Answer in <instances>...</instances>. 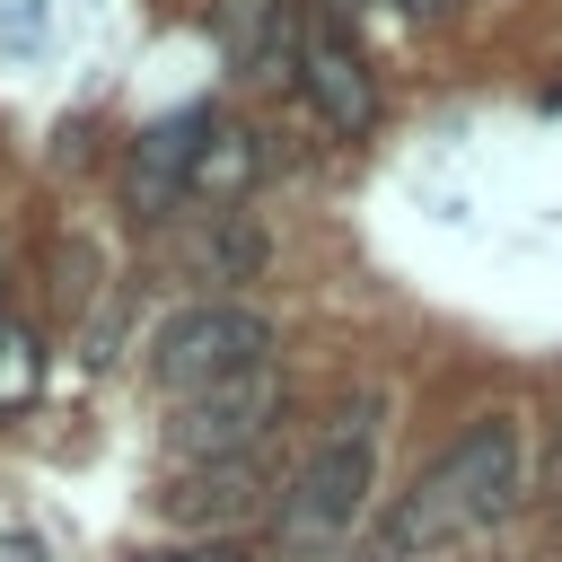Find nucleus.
<instances>
[{"label": "nucleus", "mask_w": 562, "mask_h": 562, "mask_svg": "<svg viewBox=\"0 0 562 562\" xmlns=\"http://www.w3.org/2000/svg\"><path fill=\"white\" fill-rule=\"evenodd\" d=\"M404 9H413V18H448L457 0H404Z\"/></svg>", "instance_id": "obj_15"}, {"label": "nucleus", "mask_w": 562, "mask_h": 562, "mask_svg": "<svg viewBox=\"0 0 562 562\" xmlns=\"http://www.w3.org/2000/svg\"><path fill=\"white\" fill-rule=\"evenodd\" d=\"M272 422H281V378L255 369V378H228L211 395H184L176 422H167V439H176L184 465H228V457H255V439Z\"/></svg>", "instance_id": "obj_4"}, {"label": "nucleus", "mask_w": 562, "mask_h": 562, "mask_svg": "<svg viewBox=\"0 0 562 562\" xmlns=\"http://www.w3.org/2000/svg\"><path fill=\"white\" fill-rule=\"evenodd\" d=\"M255 176H263V140H255V132H228V123H211V140H202V158H193V202H220V211H237Z\"/></svg>", "instance_id": "obj_9"}, {"label": "nucleus", "mask_w": 562, "mask_h": 562, "mask_svg": "<svg viewBox=\"0 0 562 562\" xmlns=\"http://www.w3.org/2000/svg\"><path fill=\"white\" fill-rule=\"evenodd\" d=\"M378 492V395H351L334 413V430L307 448L290 501H281V544L290 553H325Z\"/></svg>", "instance_id": "obj_2"}, {"label": "nucleus", "mask_w": 562, "mask_h": 562, "mask_svg": "<svg viewBox=\"0 0 562 562\" xmlns=\"http://www.w3.org/2000/svg\"><path fill=\"white\" fill-rule=\"evenodd\" d=\"M132 562H237V544H228V536H202V544H149V553H132Z\"/></svg>", "instance_id": "obj_12"}, {"label": "nucleus", "mask_w": 562, "mask_h": 562, "mask_svg": "<svg viewBox=\"0 0 562 562\" xmlns=\"http://www.w3.org/2000/svg\"><path fill=\"white\" fill-rule=\"evenodd\" d=\"M35 395H44V334L0 316V413H18Z\"/></svg>", "instance_id": "obj_10"}, {"label": "nucleus", "mask_w": 562, "mask_h": 562, "mask_svg": "<svg viewBox=\"0 0 562 562\" xmlns=\"http://www.w3.org/2000/svg\"><path fill=\"white\" fill-rule=\"evenodd\" d=\"M0 290H9V281H0Z\"/></svg>", "instance_id": "obj_17"}, {"label": "nucleus", "mask_w": 562, "mask_h": 562, "mask_svg": "<svg viewBox=\"0 0 562 562\" xmlns=\"http://www.w3.org/2000/svg\"><path fill=\"white\" fill-rule=\"evenodd\" d=\"M158 501H167V518H202V527H228V518H246V509L263 501V465H255V457H228V465H193V474H184V483H167Z\"/></svg>", "instance_id": "obj_7"}, {"label": "nucleus", "mask_w": 562, "mask_h": 562, "mask_svg": "<svg viewBox=\"0 0 562 562\" xmlns=\"http://www.w3.org/2000/svg\"><path fill=\"white\" fill-rule=\"evenodd\" d=\"M0 562H44V544L26 527H0Z\"/></svg>", "instance_id": "obj_13"}, {"label": "nucleus", "mask_w": 562, "mask_h": 562, "mask_svg": "<svg viewBox=\"0 0 562 562\" xmlns=\"http://www.w3.org/2000/svg\"><path fill=\"white\" fill-rule=\"evenodd\" d=\"M299 88H307L316 123L342 132V140H360L378 123V79H369L351 26H334V18H307V35H299Z\"/></svg>", "instance_id": "obj_5"}, {"label": "nucleus", "mask_w": 562, "mask_h": 562, "mask_svg": "<svg viewBox=\"0 0 562 562\" xmlns=\"http://www.w3.org/2000/svg\"><path fill=\"white\" fill-rule=\"evenodd\" d=\"M263 263V228L246 220V211H220V237H211V272L220 281H246Z\"/></svg>", "instance_id": "obj_11"}, {"label": "nucleus", "mask_w": 562, "mask_h": 562, "mask_svg": "<svg viewBox=\"0 0 562 562\" xmlns=\"http://www.w3.org/2000/svg\"><path fill=\"white\" fill-rule=\"evenodd\" d=\"M255 369H272V325L255 316V307H184V316H167V334H158V386L184 404V395H211V386H228V378H255Z\"/></svg>", "instance_id": "obj_3"}, {"label": "nucleus", "mask_w": 562, "mask_h": 562, "mask_svg": "<svg viewBox=\"0 0 562 562\" xmlns=\"http://www.w3.org/2000/svg\"><path fill=\"white\" fill-rule=\"evenodd\" d=\"M553 465H562V430H553Z\"/></svg>", "instance_id": "obj_16"}, {"label": "nucleus", "mask_w": 562, "mask_h": 562, "mask_svg": "<svg viewBox=\"0 0 562 562\" xmlns=\"http://www.w3.org/2000/svg\"><path fill=\"white\" fill-rule=\"evenodd\" d=\"M325 18H334V26H351V18H360V0H325Z\"/></svg>", "instance_id": "obj_14"}, {"label": "nucleus", "mask_w": 562, "mask_h": 562, "mask_svg": "<svg viewBox=\"0 0 562 562\" xmlns=\"http://www.w3.org/2000/svg\"><path fill=\"white\" fill-rule=\"evenodd\" d=\"M202 140H211V114H202V105L140 132V149H132V211H140V220H158V211H176V193H193Z\"/></svg>", "instance_id": "obj_6"}, {"label": "nucleus", "mask_w": 562, "mask_h": 562, "mask_svg": "<svg viewBox=\"0 0 562 562\" xmlns=\"http://www.w3.org/2000/svg\"><path fill=\"white\" fill-rule=\"evenodd\" d=\"M211 26H220V53L246 61V70H281V61H290V18H281V0H220Z\"/></svg>", "instance_id": "obj_8"}, {"label": "nucleus", "mask_w": 562, "mask_h": 562, "mask_svg": "<svg viewBox=\"0 0 562 562\" xmlns=\"http://www.w3.org/2000/svg\"><path fill=\"white\" fill-rule=\"evenodd\" d=\"M527 501V439L509 413L474 422L448 457H430L413 474V492H395L386 527H378V553H430V544H457L492 518H509Z\"/></svg>", "instance_id": "obj_1"}]
</instances>
